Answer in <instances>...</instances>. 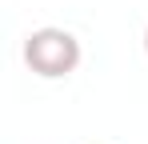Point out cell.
Wrapping results in <instances>:
<instances>
[{
    "label": "cell",
    "mask_w": 148,
    "mask_h": 144,
    "mask_svg": "<svg viewBox=\"0 0 148 144\" xmlns=\"http://www.w3.org/2000/svg\"><path fill=\"white\" fill-rule=\"evenodd\" d=\"M80 40L68 28H36L24 36V64L44 80H64L80 68Z\"/></svg>",
    "instance_id": "1"
},
{
    "label": "cell",
    "mask_w": 148,
    "mask_h": 144,
    "mask_svg": "<svg viewBox=\"0 0 148 144\" xmlns=\"http://www.w3.org/2000/svg\"><path fill=\"white\" fill-rule=\"evenodd\" d=\"M144 52H148V28H144Z\"/></svg>",
    "instance_id": "2"
}]
</instances>
